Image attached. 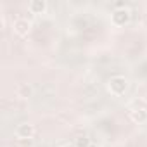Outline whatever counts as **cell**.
I'll return each instance as SVG.
<instances>
[{
    "mask_svg": "<svg viewBox=\"0 0 147 147\" xmlns=\"http://www.w3.org/2000/svg\"><path fill=\"white\" fill-rule=\"evenodd\" d=\"M131 19V14L128 11V7H123V9H114L113 14H111V23L118 28H123L130 23Z\"/></svg>",
    "mask_w": 147,
    "mask_h": 147,
    "instance_id": "2",
    "label": "cell"
},
{
    "mask_svg": "<svg viewBox=\"0 0 147 147\" xmlns=\"http://www.w3.org/2000/svg\"><path fill=\"white\" fill-rule=\"evenodd\" d=\"M90 144H92L90 138H87L85 135H83V137H78V138L75 140V145H76V147H88Z\"/></svg>",
    "mask_w": 147,
    "mask_h": 147,
    "instance_id": "8",
    "label": "cell"
},
{
    "mask_svg": "<svg viewBox=\"0 0 147 147\" xmlns=\"http://www.w3.org/2000/svg\"><path fill=\"white\" fill-rule=\"evenodd\" d=\"M31 94H33V90H31L30 85H21V87L18 88V95H19L21 99H30Z\"/></svg>",
    "mask_w": 147,
    "mask_h": 147,
    "instance_id": "7",
    "label": "cell"
},
{
    "mask_svg": "<svg viewBox=\"0 0 147 147\" xmlns=\"http://www.w3.org/2000/svg\"><path fill=\"white\" fill-rule=\"evenodd\" d=\"M88 147H100V145H99V144H94V142H92V144H90Z\"/></svg>",
    "mask_w": 147,
    "mask_h": 147,
    "instance_id": "9",
    "label": "cell"
},
{
    "mask_svg": "<svg viewBox=\"0 0 147 147\" xmlns=\"http://www.w3.org/2000/svg\"><path fill=\"white\" fill-rule=\"evenodd\" d=\"M35 135V126L31 123H21L16 128V137L19 140H31Z\"/></svg>",
    "mask_w": 147,
    "mask_h": 147,
    "instance_id": "4",
    "label": "cell"
},
{
    "mask_svg": "<svg viewBox=\"0 0 147 147\" xmlns=\"http://www.w3.org/2000/svg\"><path fill=\"white\" fill-rule=\"evenodd\" d=\"M130 118H131L133 123L142 125V123L147 121V109L145 107H135V109L130 111Z\"/></svg>",
    "mask_w": 147,
    "mask_h": 147,
    "instance_id": "5",
    "label": "cell"
},
{
    "mask_svg": "<svg viewBox=\"0 0 147 147\" xmlns=\"http://www.w3.org/2000/svg\"><path fill=\"white\" fill-rule=\"evenodd\" d=\"M128 90V80L121 75H116V76H111L107 80V92L114 97H121L125 95V92Z\"/></svg>",
    "mask_w": 147,
    "mask_h": 147,
    "instance_id": "1",
    "label": "cell"
},
{
    "mask_svg": "<svg viewBox=\"0 0 147 147\" xmlns=\"http://www.w3.org/2000/svg\"><path fill=\"white\" fill-rule=\"evenodd\" d=\"M28 11L31 14H35V16L43 14L47 11V2H45V0H31V2L28 4Z\"/></svg>",
    "mask_w": 147,
    "mask_h": 147,
    "instance_id": "6",
    "label": "cell"
},
{
    "mask_svg": "<svg viewBox=\"0 0 147 147\" xmlns=\"http://www.w3.org/2000/svg\"><path fill=\"white\" fill-rule=\"evenodd\" d=\"M12 28H14V33L18 36H28L31 33V23L28 19H24V18L16 19L14 24H12Z\"/></svg>",
    "mask_w": 147,
    "mask_h": 147,
    "instance_id": "3",
    "label": "cell"
}]
</instances>
